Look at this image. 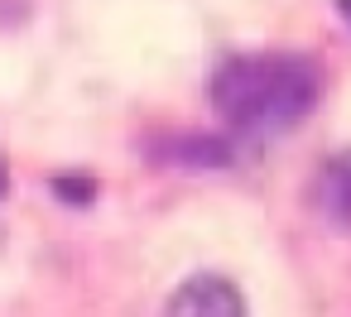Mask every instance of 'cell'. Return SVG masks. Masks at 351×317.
Masks as SVG:
<instances>
[{
    "label": "cell",
    "mask_w": 351,
    "mask_h": 317,
    "mask_svg": "<svg viewBox=\"0 0 351 317\" xmlns=\"http://www.w3.org/2000/svg\"><path fill=\"white\" fill-rule=\"evenodd\" d=\"M207 92L231 130L269 140L298 130L313 116L322 97V77L303 53H245L221 63Z\"/></svg>",
    "instance_id": "6da1fadb"
},
{
    "label": "cell",
    "mask_w": 351,
    "mask_h": 317,
    "mask_svg": "<svg viewBox=\"0 0 351 317\" xmlns=\"http://www.w3.org/2000/svg\"><path fill=\"white\" fill-rule=\"evenodd\" d=\"M164 317H245V293L226 274H193L173 288Z\"/></svg>",
    "instance_id": "7a4b0ae2"
},
{
    "label": "cell",
    "mask_w": 351,
    "mask_h": 317,
    "mask_svg": "<svg viewBox=\"0 0 351 317\" xmlns=\"http://www.w3.org/2000/svg\"><path fill=\"white\" fill-rule=\"evenodd\" d=\"M313 192H317V202H322V212H327V216L351 221V149L332 154V159L317 168Z\"/></svg>",
    "instance_id": "3957f363"
},
{
    "label": "cell",
    "mask_w": 351,
    "mask_h": 317,
    "mask_svg": "<svg viewBox=\"0 0 351 317\" xmlns=\"http://www.w3.org/2000/svg\"><path fill=\"white\" fill-rule=\"evenodd\" d=\"M169 159L173 164H188V168H226L236 159V144L221 140V135L193 130V135H173L169 140Z\"/></svg>",
    "instance_id": "277c9868"
},
{
    "label": "cell",
    "mask_w": 351,
    "mask_h": 317,
    "mask_svg": "<svg viewBox=\"0 0 351 317\" xmlns=\"http://www.w3.org/2000/svg\"><path fill=\"white\" fill-rule=\"evenodd\" d=\"M49 188H53V197L68 202V207H92V197H97V178H92V173H58Z\"/></svg>",
    "instance_id": "5b68a950"
},
{
    "label": "cell",
    "mask_w": 351,
    "mask_h": 317,
    "mask_svg": "<svg viewBox=\"0 0 351 317\" xmlns=\"http://www.w3.org/2000/svg\"><path fill=\"white\" fill-rule=\"evenodd\" d=\"M5 192H10V168L0 164V197H5Z\"/></svg>",
    "instance_id": "8992f818"
}]
</instances>
